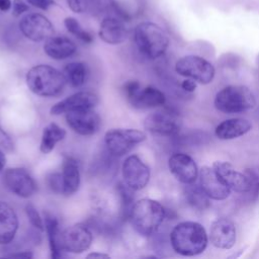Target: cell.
<instances>
[{"label": "cell", "mask_w": 259, "mask_h": 259, "mask_svg": "<svg viewBox=\"0 0 259 259\" xmlns=\"http://www.w3.org/2000/svg\"><path fill=\"white\" fill-rule=\"evenodd\" d=\"M208 238L202 225L196 222H182L176 225L170 234L173 250L182 256L201 254L207 246Z\"/></svg>", "instance_id": "1"}, {"label": "cell", "mask_w": 259, "mask_h": 259, "mask_svg": "<svg viewBox=\"0 0 259 259\" xmlns=\"http://www.w3.org/2000/svg\"><path fill=\"white\" fill-rule=\"evenodd\" d=\"M128 218L134 229L142 236L153 235L165 219V208L157 200L143 198L136 201Z\"/></svg>", "instance_id": "2"}, {"label": "cell", "mask_w": 259, "mask_h": 259, "mask_svg": "<svg viewBox=\"0 0 259 259\" xmlns=\"http://www.w3.org/2000/svg\"><path fill=\"white\" fill-rule=\"evenodd\" d=\"M26 84L29 90L42 97L59 95L67 82L63 73L49 65H37L28 70Z\"/></svg>", "instance_id": "3"}, {"label": "cell", "mask_w": 259, "mask_h": 259, "mask_svg": "<svg viewBox=\"0 0 259 259\" xmlns=\"http://www.w3.org/2000/svg\"><path fill=\"white\" fill-rule=\"evenodd\" d=\"M135 42L144 56L157 59L165 54L169 46V37L158 24L146 21L137 25Z\"/></svg>", "instance_id": "4"}, {"label": "cell", "mask_w": 259, "mask_h": 259, "mask_svg": "<svg viewBox=\"0 0 259 259\" xmlns=\"http://www.w3.org/2000/svg\"><path fill=\"white\" fill-rule=\"evenodd\" d=\"M256 99L252 91L242 85H230L214 97V106L224 113H241L254 108Z\"/></svg>", "instance_id": "5"}, {"label": "cell", "mask_w": 259, "mask_h": 259, "mask_svg": "<svg viewBox=\"0 0 259 259\" xmlns=\"http://www.w3.org/2000/svg\"><path fill=\"white\" fill-rule=\"evenodd\" d=\"M175 71L186 78L193 79L200 84L210 83L215 74L211 63L199 56H184L175 64Z\"/></svg>", "instance_id": "6"}, {"label": "cell", "mask_w": 259, "mask_h": 259, "mask_svg": "<svg viewBox=\"0 0 259 259\" xmlns=\"http://www.w3.org/2000/svg\"><path fill=\"white\" fill-rule=\"evenodd\" d=\"M212 167L231 190L246 193L251 191L253 187H257L255 185L257 184L258 178L252 171L243 174L226 161H217L213 163Z\"/></svg>", "instance_id": "7"}, {"label": "cell", "mask_w": 259, "mask_h": 259, "mask_svg": "<svg viewBox=\"0 0 259 259\" xmlns=\"http://www.w3.org/2000/svg\"><path fill=\"white\" fill-rule=\"evenodd\" d=\"M146 134L135 128H112L106 132L104 142L108 151L115 156L128 153L135 145L146 140Z\"/></svg>", "instance_id": "8"}, {"label": "cell", "mask_w": 259, "mask_h": 259, "mask_svg": "<svg viewBox=\"0 0 259 259\" xmlns=\"http://www.w3.org/2000/svg\"><path fill=\"white\" fill-rule=\"evenodd\" d=\"M21 33L32 41H42L52 37L55 29L52 22L40 13H28L19 21Z\"/></svg>", "instance_id": "9"}, {"label": "cell", "mask_w": 259, "mask_h": 259, "mask_svg": "<svg viewBox=\"0 0 259 259\" xmlns=\"http://www.w3.org/2000/svg\"><path fill=\"white\" fill-rule=\"evenodd\" d=\"M122 178L125 185L133 190H141L150 180V168L137 156H128L122 164Z\"/></svg>", "instance_id": "10"}, {"label": "cell", "mask_w": 259, "mask_h": 259, "mask_svg": "<svg viewBox=\"0 0 259 259\" xmlns=\"http://www.w3.org/2000/svg\"><path fill=\"white\" fill-rule=\"evenodd\" d=\"M92 233L83 224H75L61 233L62 250L71 253H82L92 243Z\"/></svg>", "instance_id": "11"}, {"label": "cell", "mask_w": 259, "mask_h": 259, "mask_svg": "<svg viewBox=\"0 0 259 259\" xmlns=\"http://www.w3.org/2000/svg\"><path fill=\"white\" fill-rule=\"evenodd\" d=\"M4 183L7 188L22 198L32 196L36 191V183L23 168H9L4 173Z\"/></svg>", "instance_id": "12"}, {"label": "cell", "mask_w": 259, "mask_h": 259, "mask_svg": "<svg viewBox=\"0 0 259 259\" xmlns=\"http://www.w3.org/2000/svg\"><path fill=\"white\" fill-rule=\"evenodd\" d=\"M168 166L172 175L185 185L195 183L199 175L195 161L190 156L183 153L173 154L169 158Z\"/></svg>", "instance_id": "13"}, {"label": "cell", "mask_w": 259, "mask_h": 259, "mask_svg": "<svg viewBox=\"0 0 259 259\" xmlns=\"http://www.w3.org/2000/svg\"><path fill=\"white\" fill-rule=\"evenodd\" d=\"M199 185L204 193L213 200H224L231 193V189L223 181L213 167L203 166L200 169Z\"/></svg>", "instance_id": "14"}, {"label": "cell", "mask_w": 259, "mask_h": 259, "mask_svg": "<svg viewBox=\"0 0 259 259\" xmlns=\"http://www.w3.org/2000/svg\"><path fill=\"white\" fill-rule=\"evenodd\" d=\"M66 120L68 125L81 136H91L100 126V117L92 108L69 111L66 113Z\"/></svg>", "instance_id": "15"}, {"label": "cell", "mask_w": 259, "mask_h": 259, "mask_svg": "<svg viewBox=\"0 0 259 259\" xmlns=\"http://www.w3.org/2000/svg\"><path fill=\"white\" fill-rule=\"evenodd\" d=\"M144 125L148 131L154 134L161 136H175L180 130V120L173 112L156 111L146 117Z\"/></svg>", "instance_id": "16"}, {"label": "cell", "mask_w": 259, "mask_h": 259, "mask_svg": "<svg viewBox=\"0 0 259 259\" xmlns=\"http://www.w3.org/2000/svg\"><path fill=\"white\" fill-rule=\"evenodd\" d=\"M237 239L236 227L229 219L221 218L212 222L209 231V240L212 246L219 249H231Z\"/></svg>", "instance_id": "17"}, {"label": "cell", "mask_w": 259, "mask_h": 259, "mask_svg": "<svg viewBox=\"0 0 259 259\" xmlns=\"http://www.w3.org/2000/svg\"><path fill=\"white\" fill-rule=\"evenodd\" d=\"M97 103L98 97L96 94L92 92L81 91L70 95L67 98L53 105V107L51 108V114L59 115L61 113H67L74 110L90 109L96 106Z\"/></svg>", "instance_id": "18"}, {"label": "cell", "mask_w": 259, "mask_h": 259, "mask_svg": "<svg viewBox=\"0 0 259 259\" xmlns=\"http://www.w3.org/2000/svg\"><path fill=\"white\" fill-rule=\"evenodd\" d=\"M127 34V28L119 16H107L100 23L99 37L106 44H121L126 39Z\"/></svg>", "instance_id": "19"}, {"label": "cell", "mask_w": 259, "mask_h": 259, "mask_svg": "<svg viewBox=\"0 0 259 259\" xmlns=\"http://www.w3.org/2000/svg\"><path fill=\"white\" fill-rule=\"evenodd\" d=\"M18 230V219L14 209L5 201L0 200V244L10 243Z\"/></svg>", "instance_id": "20"}, {"label": "cell", "mask_w": 259, "mask_h": 259, "mask_svg": "<svg viewBox=\"0 0 259 259\" xmlns=\"http://www.w3.org/2000/svg\"><path fill=\"white\" fill-rule=\"evenodd\" d=\"M134 107L137 108H151L163 105L166 97L162 91L153 87L147 86L140 88L131 98L127 99Z\"/></svg>", "instance_id": "21"}, {"label": "cell", "mask_w": 259, "mask_h": 259, "mask_svg": "<svg viewBox=\"0 0 259 259\" xmlns=\"http://www.w3.org/2000/svg\"><path fill=\"white\" fill-rule=\"evenodd\" d=\"M251 127V122L246 118H230L222 121L215 127V136L221 140H233L244 136Z\"/></svg>", "instance_id": "22"}, {"label": "cell", "mask_w": 259, "mask_h": 259, "mask_svg": "<svg viewBox=\"0 0 259 259\" xmlns=\"http://www.w3.org/2000/svg\"><path fill=\"white\" fill-rule=\"evenodd\" d=\"M45 53L52 59L65 60L76 52V45L66 36H52L44 46Z\"/></svg>", "instance_id": "23"}, {"label": "cell", "mask_w": 259, "mask_h": 259, "mask_svg": "<svg viewBox=\"0 0 259 259\" xmlns=\"http://www.w3.org/2000/svg\"><path fill=\"white\" fill-rule=\"evenodd\" d=\"M63 193L65 195L74 194L80 186V171L77 161L72 157H66L62 166Z\"/></svg>", "instance_id": "24"}, {"label": "cell", "mask_w": 259, "mask_h": 259, "mask_svg": "<svg viewBox=\"0 0 259 259\" xmlns=\"http://www.w3.org/2000/svg\"><path fill=\"white\" fill-rule=\"evenodd\" d=\"M45 215V229L48 233L50 249H51V257L54 259L60 258L61 255V232L59 229V222L57 218L49 212L46 211Z\"/></svg>", "instance_id": "25"}, {"label": "cell", "mask_w": 259, "mask_h": 259, "mask_svg": "<svg viewBox=\"0 0 259 259\" xmlns=\"http://www.w3.org/2000/svg\"><path fill=\"white\" fill-rule=\"evenodd\" d=\"M66 136V131L58 124L49 123L42 131L39 150L44 154L52 152L57 143L61 142Z\"/></svg>", "instance_id": "26"}, {"label": "cell", "mask_w": 259, "mask_h": 259, "mask_svg": "<svg viewBox=\"0 0 259 259\" xmlns=\"http://www.w3.org/2000/svg\"><path fill=\"white\" fill-rule=\"evenodd\" d=\"M87 74L86 65L82 62H72L64 68V75L73 87H80L84 84Z\"/></svg>", "instance_id": "27"}, {"label": "cell", "mask_w": 259, "mask_h": 259, "mask_svg": "<svg viewBox=\"0 0 259 259\" xmlns=\"http://www.w3.org/2000/svg\"><path fill=\"white\" fill-rule=\"evenodd\" d=\"M186 199L189 204L197 209H204L209 205V197L204 193L200 185H194V183L187 184Z\"/></svg>", "instance_id": "28"}, {"label": "cell", "mask_w": 259, "mask_h": 259, "mask_svg": "<svg viewBox=\"0 0 259 259\" xmlns=\"http://www.w3.org/2000/svg\"><path fill=\"white\" fill-rule=\"evenodd\" d=\"M64 24H65L67 30L70 33L75 35L77 38H79L83 42L89 44V42H91L93 40L92 35L88 31L83 29V27L80 25L79 21L76 18H74V17H66L65 20H64Z\"/></svg>", "instance_id": "29"}, {"label": "cell", "mask_w": 259, "mask_h": 259, "mask_svg": "<svg viewBox=\"0 0 259 259\" xmlns=\"http://www.w3.org/2000/svg\"><path fill=\"white\" fill-rule=\"evenodd\" d=\"M25 212H26V215H27V218H28L30 224H31L34 228L38 229L39 231H44V226H45V224H44V222H42V219L40 218V215L38 214L36 208H35L32 204H30V203L26 204V206H25Z\"/></svg>", "instance_id": "30"}, {"label": "cell", "mask_w": 259, "mask_h": 259, "mask_svg": "<svg viewBox=\"0 0 259 259\" xmlns=\"http://www.w3.org/2000/svg\"><path fill=\"white\" fill-rule=\"evenodd\" d=\"M48 184L51 189L55 192L63 193V182H62V175L59 173H53L48 177Z\"/></svg>", "instance_id": "31"}, {"label": "cell", "mask_w": 259, "mask_h": 259, "mask_svg": "<svg viewBox=\"0 0 259 259\" xmlns=\"http://www.w3.org/2000/svg\"><path fill=\"white\" fill-rule=\"evenodd\" d=\"M70 9L76 13H82L86 10L87 1L86 0H67Z\"/></svg>", "instance_id": "32"}, {"label": "cell", "mask_w": 259, "mask_h": 259, "mask_svg": "<svg viewBox=\"0 0 259 259\" xmlns=\"http://www.w3.org/2000/svg\"><path fill=\"white\" fill-rule=\"evenodd\" d=\"M28 10V6L22 0H13L12 3V14L15 17L20 16L23 12Z\"/></svg>", "instance_id": "33"}, {"label": "cell", "mask_w": 259, "mask_h": 259, "mask_svg": "<svg viewBox=\"0 0 259 259\" xmlns=\"http://www.w3.org/2000/svg\"><path fill=\"white\" fill-rule=\"evenodd\" d=\"M0 147L6 151H11L13 144L7 134L0 127Z\"/></svg>", "instance_id": "34"}, {"label": "cell", "mask_w": 259, "mask_h": 259, "mask_svg": "<svg viewBox=\"0 0 259 259\" xmlns=\"http://www.w3.org/2000/svg\"><path fill=\"white\" fill-rule=\"evenodd\" d=\"M27 2L29 4H31L32 6H34L36 8H39L41 10H47L52 5L55 4L54 0H27Z\"/></svg>", "instance_id": "35"}, {"label": "cell", "mask_w": 259, "mask_h": 259, "mask_svg": "<svg viewBox=\"0 0 259 259\" xmlns=\"http://www.w3.org/2000/svg\"><path fill=\"white\" fill-rule=\"evenodd\" d=\"M196 85H197V82L194 81L193 79H190V78H187L185 79L182 83H181V87L187 91V92H193L196 88Z\"/></svg>", "instance_id": "36"}, {"label": "cell", "mask_w": 259, "mask_h": 259, "mask_svg": "<svg viewBox=\"0 0 259 259\" xmlns=\"http://www.w3.org/2000/svg\"><path fill=\"white\" fill-rule=\"evenodd\" d=\"M11 0H0V11L6 12L11 8Z\"/></svg>", "instance_id": "37"}, {"label": "cell", "mask_w": 259, "mask_h": 259, "mask_svg": "<svg viewBox=\"0 0 259 259\" xmlns=\"http://www.w3.org/2000/svg\"><path fill=\"white\" fill-rule=\"evenodd\" d=\"M8 256L9 257H20V258H31L32 254L29 253L28 251H24V252H21V253H12Z\"/></svg>", "instance_id": "38"}, {"label": "cell", "mask_w": 259, "mask_h": 259, "mask_svg": "<svg viewBox=\"0 0 259 259\" xmlns=\"http://www.w3.org/2000/svg\"><path fill=\"white\" fill-rule=\"evenodd\" d=\"M87 258L90 259V258H109V255L107 254H104V253H97V252H94V253H90L87 255Z\"/></svg>", "instance_id": "39"}, {"label": "cell", "mask_w": 259, "mask_h": 259, "mask_svg": "<svg viewBox=\"0 0 259 259\" xmlns=\"http://www.w3.org/2000/svg\"><path fill=\"white\" fill-rule=\"evenodd\" d=\"M5 163H6V158H5V155L2 151V148L0 147V171L4 168Z\"/></svg>", "instance_id": "40"}]
</instances>
